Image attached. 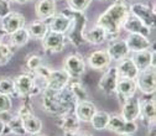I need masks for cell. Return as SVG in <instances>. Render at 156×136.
Returning a JSON list of instances; mask_svg holds the SVG:
<instances>
[{
    "label": "cell",
    "mask_w": 156,
    "mask_h": 136,
    "mask_svg": "<svg viewBox=\"0 0 156 136\" xmlns=\"http://www.w3.org/2000/svg\"><path fill=\"white\" fill-rule=\"evenodd\" d=\"M77 100L71 93L68 85L61 90H51L45 88L42 90L41 105L42 109L55 116H61L67 113H71L74 109Z\"/></svg>",
    "instance_id": "6da1fadb"
},
{
    "label": "cell",
    "mask_w": 156,
    "mask_h": 136,
    "mask_svg": "<svg viewBox=\"0 0 156 136\" xmlns=\"http://www.w3.org/2000/svg\"><path fill=\"white\" fill-rule=\"evenodd\" d=\"M129 6L122 2V0H118V2L113 3L97 20V24L101 27H103L107 32V36L109 37L108 40H113V38H116L118 36L123 23L125 21V19L129 16Z\"/></svg>",
    "instance_id": "7a4b0ae2"
},
{
    "label": "cell",
    "mask_w": 156,
    "mask_h": 136,
    "mask_svg": "<svg viewBox=\"0 0 156 136\" xmlns=\"http://www.w3.org/2000/svg\"><path fill=\"white\" fill-rule=\"evenodd\" d=\"M66 15H68L72 19V25L69 30L67 31V40H69L74 46H81L83 45L84 41V32H86V26H87V16L84 12H78V11H72L69 9L63 10Z\"/></svg>",
    "instance_id": "3957f363"
},
{
    "label": "cell",
    "mask_w": 156,
    "mask_h": 136,
    "mask_svg": "<svg viewBox=\"0 0 156 136\" xmlns=\"http://www.w3.org/2000/svg\"><path fill=\"white\" fill-rule=\"evenodd\" d=\"M15 83V95H19L20 98H31L34 95L40 94L42 90L37 85L36 79L31 73H24L14 78Z\"/></svg>",
    "instance_id": "277c9868"
},
{
    "label": "cell",
    "mask_w": 156,
    "mask_h": 136,
    "mask_svg": "<svg viewBox=\"0 0 156 136\" xmlns=\"http://www.w3.org/2000/svg\"><path fill=\"white\" fill-rule=\"evenodd\" d=\"M107 129L118 135H133L138 131V124L135 121L125 120L119 114H114L110 115Z\"/></svg>",
    "instance_id": "5b68a950"
},
{
    "label": "cell",
    "mask_w": 156,
    "mask_h": 136,
    "mask_svg": "<svg viewBox=\"0 0 156 136\" xmlns=\"http://www.w3.org/2000/svg\"><path fill=\"white\" fill-rule=\"evenodd\" d=\"M136 87L144 94H154L156 90V69L155 66H150L144 71H140L135 78Z\"/></svg>",
    "instance_id": "8992f818"
},
{
    "label": "cell",
    "mask_w": 156,
    "mask_h": 136,
    "mask_svg": "<svg viewBox=\"0 0 156 136\" xmlns=\"http://www.w3.org/2000/svg\"><path fill=\"white\" fill-rule=\"evenodd\" d=\"M26 24L25 16L20 12L16 11H11L10 14H8L6 16H4L2 19V23H0V31L4 32L5 35H11L15 31L24 29Z\"/></svg>",
    "instance_id": "52a82bcc"
},
{
    "label": "cell",
    "mask_w": 156,
    "mask_h": 136,
    "mask_svg": "<svg viewBox=\"0 0 156 136\" xmlns=\"http://www.w3.org/2000/svg\"><path fill=\"white\" fill-rule=\"evenodd\" d=\"M63 69L69 75L71 79H77L82 77L86 72V63L82 56L80 54H68L65 58Z\"/></svg>",
    "instance_id": "ba28073f"
},
{
    "label": "cell",
    "mask_w": 156,
    "mask_h": 136,
    "mask_svg": "<svg viewBox=\"0 0 156 136\" xmlns=\"http://www.w3.org/2000/svg\"><path fill=\"white\" fill-rule=\"evenodd\" d=\"M71 78L65 69H51L48 77L45 81V88L51 90H61L66 88Z\"/></svg>",
    "instance_id": "9c48e42d"
},
{
    "label": "cell",
    "mask_w": 156,
    "mask_h": 136,
    "mask_svg": "<svg viewBox=\"0 0 156 136\" xmlns=\"http://www.w3.org/2000/svg\"><path fill=\"white\" fill-rule=\"evenodd\" d=\"M67 42V37L65 33H57L48 31L45 38L42 40V47L45 51L51 52V53H57L61 52Z\"/></svg>",
    "instance_id": "30bf717a"
},
{
    "label": "cell",
    "mask_w": 156,
    "mask_h": 136,
    "mask_svg": "<svg viewBox=\"0 0 156 136\" xmlns=\"http://www.w3.org/2000/svg\"><path fill=\"white\" fill-rule=\"evenodd\" d=\"M129 12L138 17L140 21H143L147 27L154 29L155 26V10L151 9L149 5L145 4H133L129 8Z\"/></svg>",
    "instance_id": "8fae6325"
},
{
    "label": "cell",
    "mask_w": 156,
    "mask_h": 136,
    "mask_svg": "<svg viewBox=\"0 0 156 136\" xmlns=\"http://www.w3.org/2000/svg\"><path fill=\"white\" fill-rule=\"evenodd\" d=\"M118 73H116V68L115 67H110L107 68V71L104 72V74L102 75V78L98 83L99 89L107 94V95H113L115 94V87L118 83Z\"/></svg>",
    "instance_id": "7c38bea8"
},
{
    "label": "cell",
    "mask_w": 156,
    "mask_h": 136,
    "mask_svg": "<svg viewBox=\"0 0 156 136\" xmlns=\"http://www.w3.org/2000/svg\"><path fill=\"white\" fill-rule=\"evenodd\" d=\"M129 48L126 46L125 40H120V38H113L110 40V42L108 44V48H107V53L110 57L112 61H116L119 62L124 58L128 57L129 54Z\"/></svg>",
    "instance_id": "4fadbf2b"
},
{
    "label": "cell",
    "mask_w": 156,
    "mask_h": 136,
    "mask_svg": "<svg viewBox=\"0 0 156 136\" xmlns=\"http://www.w3.org/2000/svg\"><path fill=\"white\" fill-rule=\"evenodd\" d=\"M71 25H72V19L68 15H66L63 11H61L60 14H55L47 24L48 31L57 32V33H65V35L69 30Z\"/></svg>",
    "instance_id": "5bb4252c"
},
{
    "label": "cell",
    "mask_w": 156,
    "mask_h": 136,
    "mask_svg": "<svg viewBox=\"0 0 156 136\" xmlns=\"http://www.w3.org/2000/svg\"><path fill=\"white\" fill-rule=\"evenodd\" d=\"M97 110H98V109H97V106H95V104L93 102H90V100H82V102H77L76 103L73 113H74V115L77 116L80 121L89 123Z\"/></svg>",
    "instance_id": "9a60e30c"
},
{
    "label": "cell",
    "mask_w": 156,
    "mask_h": 136,
    "mask_svg": "<svg viewBox=\"0 0 156 136\" xmlns=\"http://www.w3.org/2000/svg\"><path fill=\"white\" fill-rule=\"evenodd\" d=\"M125 31L129 33H136V35H143L145 37H150L151 35V29L147 27L143 21H140L138 17H135L129 14V16L125 19V21L123 23L122 26Z\"/></svg>",
    "instance_id": "2e32d148"
},
{
    "label": "cell",
    "mask_w": 156,
    "mask_h": 136,
    "mask_svg": "<svg viewBox=\"0 0 156 136\" xmlns=\"http://www.w3.org/2000/svg\"><path fill=\"white\" fill-rule=\"evenodd\" d=\"M80 123L81 121L78 120V118L74 115L73 111L67 113V114L61 115V116H57V120H56L57 126L60 127L66 135L67 134H73V132L80 130Z\"/></svg>",
    "instance_id": "e0dca14e"
},
{
    "label": "cell",
    "mask_w": 156,
    "mask_h": 136,
    "mask_svg": "<svg viewBox=\"0 0 156 136\" xmlns=\"http://www.w3.org/2000/svg\"><path fill=\"white\" fill-rule=\"evenodd\" d=\"M136 82L135 79H129V78H119L118 83L115 87V93L119 96V99H122L123 102L131 98L136 93Z\"/></svg>",
    "instance_id": "ac0fdd59"
},
{
    "label": "cell",
    "mask_w": 156,
    "mask_h": 136,
    "mask_svg": "<svg viewBox=\"0 0 156 136\" xmlns=\"http://www.w3.org/2000/svg\"><path fill=\"white\" fill-rule=\"evenodd\" d=\"M120 115L128 121H135L136 119H139L140 118V100L138 98H134V96L124 100Z\"/></svg>",
    "instance_id": "d6986e66"
},
{
    "label": "cell",
    "mask_w": 156,
    "mask_h": 136,
    "mask_svg": "<svg viewBox=\"0 0 156 136\" xmlns=\"http://www.w3.org/2000/svg\"><path fill=\"white\" fill-rule=\"evenodd\" d=\"M126 46L130 52H140L145 50H150L152 44L149 40V37H145L143 35H136V33H130L128 38L125 40Z\"/></svg>",
    "instance_id": "ffe728a7"
},
{
    "label": "cell",
    "mask_w": 156,
    "mask_h": 136,
    "mask_svg": "<svg viewBox=\"0 0 156 136\" xmlns=\"http://www.w3.org/2000/svg\"><path fill=\"white\" fill-rule=\"evenodd\" d=\"M116 73H118L119 78H129V79H135L139 74V71L136 68L135 63L133 62L131 58H124V60L119 61L118 65L115 66Z\"/></svg>",
    "instance_id": "44dd1931"
},
{
    "label": "cell",
    "mask_w": 156,
    "mask_h": 136,
    "mask_svg": "<svg viewBox=\"0 0 156 136\" xmlns=\"http://www.w3.org/2000/svg\"><path fill=\"white\" fill-rule=\"evenodd\" d=\"M110 57L108 56L107 51H94L93 53H90L89 58H88V65L90 66V68L95 69V71H103L109 68L110 66Z\"/></svg>",
    "instance_id": "7402d4cb"
},
{
    "label": "cell",
    "mask_w": 156,
    "mask_h": 136,
    "mask_svg": "<svg viewBox=\"0 0 156 136\" xmlns=\"http://www.w3.org/2000/svg\"><path fill=\"white\" fill-rule=\"evenodd\" d=\"M35 14L38 20H47L56 14V0H38L35 6Z\"/></svg>",
    "instance_id": "603a6c76"
},
{
    "label": "cell",
    "mask_w": 156,
    "mask_h": 136,
    "mask_svg": "<svg viewBox=\"0 0 156 136\" xmlns=\"http://www.w3.org/2000/svg\"><path fill=\"white\" fill-rule=\"evenodd\" d=\"M140 118L146 125L155 123V120H156V104H155L154 98L140 100Z\"/></svg>",
    "instance_id": "cb8c5ba5"
},
{
    "label": "cell",
    "mask_w": 156,
    "mask_h": 136,
    "mask_svg": "<svg viewBox=\"0 0 156 136\" xmlns=\"http://www.w3.org/2000/svg\"><path fill=\"white\" fill-rule=\"evenodd\" d=\"M154 57L155 53L151 50H145V51H140V52H135L133 56V62L135 63L138 71H144L147 67L154 65Z\"/></svg>",
    "instance_id": "d4e9b609"
},
{
    "label": "cell",
    "mask_w": 156,
    "mask_h": 136,
    "mask_svg": "<svg viewBox=\"0 0 156 136\" xmlns=\"http://www.w3.org/2000/svg\"><path fill=\"white\" fill-rule=\"evenodd\" d=\"M21 119H23L26 134L36 135V134H40V131L42 130V121L38 119L34 113H30L27 115L21 116Z\"/></svg>",
    "instance_id": "484cf974"
},
{
    "label": "cell",
    "mask_w": 156,
    "mask_h": 136,
    "mask_svg": "<svg viewBox=\"0 0 156 136\" xmlns=\"http://www.w3.org/2000/svg\"><path fill=\"white\" fill-rule=\"evenodd\" d=\"M105 40H108L107 32L103 27L95 25L94 27H92L88 32H84V41L89 42L92 45H101L103 44Z\"/></svg>",
    "instance_id": "4316f807"
},
{
    "label": "cell",
    "mask_w": 156,
    "mask_h": 136,
    "mask_svg": "<svg viewBox=\"0 0 156 136\" xmlns=\"http://www.w3.org/2000/svg\"><path fill=\"white\" fill-rule=\"evenodd\" d=\"M26 30L29 32L30 38H34V40H41L42 41L45 38V36L47 35V32H48V26L42 20H36V21L31 23Z\"/></svg>",
    "instance_id": "83f0119b"
},
{
    "label": "cell",
    "mask_w": 156,
    "mask_h": 136,
    "mask_svg": "<svg viewBox=\"0 0 156 136\" xmlns=\"http://www.w3.org/2000/svg\"><path fill=\"white\" fill-rule=\"evenodd\" d=\"M5 124H6V132L8 134H12L16 136H25L26 135L23 119L19 115L9 118Z\"/></svg>",
    "instance_id": "f1b7e54d"
},
{
    "label": "cell",
    "mask_w": 156,
    "mask_h": 136,
    "mask_svg": "<svg viewBox=\"0 0 156 136\" xmlns=\"http://www.w3.org/2000/svg\"><path fill=\"white\" fill-rule=\"evenodd\" d=\"M9 36H10L9 41H10V46L11 47H24L30 41L29 32H27V30L25 27L15 31L14 33H11Z\"/></svg>",
    "instance_id": "f546056e"
},
{
    "label": "cell",
    "mask_w": 156,
    "mask_h": 136,
    "mask_svg": "<svg viewBox=\"0 0 156 136\" xmlns=\"http://www.w3.org/2000/svg\"><path fill=\"white\" fill-rule=\"evenodd\" d=\"M109 118L110 115L107 113V111H103V110H97L95 114L93 115V118L90 119V124H92V127L94 130H104L107 129V125H108V121H109Z\"/></svg>",
    "instance_id": "4dcf8cb0"
},
{
    "label": "cell",
    "mask_w": 156,
    "mask_h": 136,
    "mask_svg": "<svg viewBox=\"0 0 156 136\" xmlns=\"http://www.w3.org/2000/svg\"><path fill=\"white\" fill-rule=\"evenodd\" d=\"M68 88H69L71 93L73 94L74 99H76L77 102L88 100L89 94H88L87 89L83 87V84H82V83H80V82H72V83H71V82H69Z\"/></svg>",
    "instance_id": "1f68e13d"
},
{
    "label": "cell",
    "mask_w": 156,
    "mask_h": 136,
    "mask_svg": "<svg viewBox=\"0 0 156 136\" xmlns=\"http://www.w3.org/2000/svg\"><path fill=\"white\" fill-rule=\"evenodd\" d=\"M3 35L5 33L0 31V66H5L14 56V51L11 50V46L4 44Z\"/></svg>",
    "instance_id": "d6a6232c"
},
{
    "label": "cell",
    "mask_w": 156,
    "mask_h": 136,
    "mask_svg": "<svg viewBox=\"0 0 156 136\" xmlns=\"http://www.w3.org/2000/svg\"><path fill=\"white\" fill-rule=\"evenodd\" d=\"M42 61H44V58L41 54H38V53H31L26 57V62H25V66L27 68V71L30 73H32L35 69H37L38 67H40L42 65Z\"/></svg>",
    "instance_id": "836d02e7"
},
{
    "label": "cell",
    "mask_w": 156,
    "mask_h": 136,
    "mask_svg": "<svg viewBox=\"0 0 156 136\" xmlns=\"http://www.w3.org/2000/svg\"><path fill=\"white\" fill-rule=\"evenodd\" d=\"M0 94H5V95H14L15 94L14 79L9 78V77H3V78H0Z\"/></svg>",
    "instance_id": "e575fe53"
},
{
    "label": "cell",
    "mask_w": 156,
    "mask_h": 136,
    "mask_svg": "<svg viewBox=\"0 0 156 136\" xmlns=\"http://www.w3.org/2000/svg\"><path fill=\"white\" fill-rule=\"evenodd\" d=\"M69 10L72 11H78V12H83L92 3V0H67Z\"/></svg>",
    "instance_id": "d590c367"
},
{
    "label": "cell",
    "mask_w": 156,
    "mask_h": 136,
    "mask_svg": "<svg viewBox=\"0 0 156 136\" xmlns=\"http://www.w3.org/2000/svg\"><path fill=\"white\" fill-rule=\"evenodd\" d=\"M12 108V102L10 95L0 94V115L8 114Z\"/></svg>",
    "instance_id": "8d00e7d4"
},
{
    "label": "cell",
    "mask_w": 156,
    "mask_h": 136,
    "mask_svg": "<svg viewBox=\"0 0 156 136\" xmlns=\"http://www.w3.org/2000/svg\"><path fill=\"white\" fill-rule=\"evenodd\" d=\"M11 12V3L9 0H0V19Z\"/></svg>",
    "instance_id": "74e56055"
},
{
    "label": "cell",
    "mask_w": 156,
    "mask_h": 136,
    "mask_svg": "<svg viewBox=\"0 0 156 136\" xmlns=\"http://www.w3.org/2000/svg\"><path fill=\"white\" fill-rule=\"evenodd\" d=\"M66 136H93V135L89 134V132H87V131L78 130V131H76V132H73V134H67Z\"/></svg>",
    "instance_id": "f35d334b"
},
{
    "label": "cell",
    "mask_w": 156,
    "mask_h": 136,
    "mask_svg": "<svg viewBox=\"0 0 156 136\" xmlns=\"http://www.w3.org/2000/svg\"><path fill=\"white\" fill-rule=\"evenodd\" d=\"M147 136H156V129H155V123L147 125Z\"/></svg>",
    "instance_id": "ab89813d"
},
{
    "label": "cell",
    "mask_w": 156,
    "mask_h": 136,
    "mask_svg": "<svg viewBox=\"0 0 156 136\" xmlns=\"http://www.w3.org/2000/svg\"><path fill=\"white\" fill-rule=\"evenodd\" d=\"M6 132V124L4 120H0V136H4Z\"/></svg>",
    "instance_id": "60d3db41"
},
{
    "label": "cell",
    "mask_w": 156,
    "mask_h": 136,
    "mask_svg": "<svg viewBox=\"0 0 156 136\" xmlns=\"http://www.w3.org/2000/svg\"><path fill=\"white\" fill-rule=\"evenodd\" d=\"M10 3H16V4H26L30 2H35V0H9Z\"/></svg>",
    "instance_id": "b9f144b4"
},
{
    "label": "cell",
    "mask_w": 156,
    "mask_h": 136,
    "mask_svg": "<svg viewBox=\"0 0 156 136\" xmlns=\"http://www.w3.org/2000/svg\"><path fill=\"white\" fill-rule=\"evenodd\" d=\"M31 136H42V135H38V134H36V135H31Z\"/></svg>",
    "instance_id": "7bdbcfd3"
},
{
    "label": "cell",
    "mask_w": 156,
    "mask_h": 136,
    "mask_svg": "<svg viewBox=\"0 0 156 136\" xmlns=\"http://www.w3.org/2000/svg\"><path fill=\"white\" fill-rule=\"evenodd\" d=\"M119 136H131V135H119Z\"/></svg>",
    "instance_id": "ee69618b"
},
{
    "label": "cell",
    "mask_w": 156,
    "mask_h": 136,
    "mask_svg": "<svg viewBox=\"0 0 156 136\" xmlns=\"http://www.w3.org/2000/svg\"><path fill=\"white\" fill-rule=\"evenodd\" d=\"M128 2H130V0H128Z\"/></svg>",
    "instance_id": "f6af8a7d"
}]
</instances>
